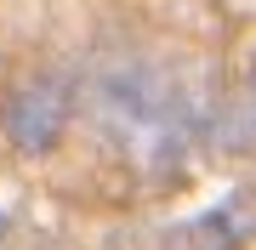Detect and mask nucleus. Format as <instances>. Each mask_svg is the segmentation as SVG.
I'll return each mask as SVG.
<instances>
[{"instance_id": "nucleus-1", "label": "nucleus", "mask_w": 256, "mask_h": 250, "mask_svg": "<svg viewBox=\"0 0 256 250\" xmlns=\"http://www.w3.org/2000/svg\"><path fill=\"white\" fill-rule=\"evenodd\" d=\"M92 114L102 120L108 137L126 142V154L148 165L154 176H165L182 159L188 148V131H194V108L182 97V85H176L165 68L154 63H114L102 68L92 80Z\"/></svg>"}, {"instance_id": "nucleus-2", "label": "nucleus", "mask_w": 256, "mask_h": 250, "mask_svg": "<svg viewBox=\"0 0 256 250\" xmlns=\"http://www.w3.org/2000/svg\"><path fill=\"white\" fill-rule=\"evenodd\" d=\"M68 125V80L57 74H40L18 85V97L6 102V137L18 154H46Z\"/></svg>"}, {"instance_id": "nucleus-3", "label": "nucleus", "mask_w": 256, "mask_h": 250, "mask_svg": "<svg viewBox=\"0 0 256 250\" xmlns=\"http://www.w3.org/2000/svg\"><path fill=\"white\" fill-rule=\"evenodd\" d=\"M182 239H222V245H234V239H256V182L239 188V194H228L216 211H205L200 222H188Z\"/></svg>"}, {"instance_id": "nucleus-4", "label": "nucleus", "mask_w": 256, "mask_h": 250, "mask_svg": "<svg viewBox=\"0 0 256 250\" xmlns=\"http://www.w3.org/2000/svg\"><path fill=\"white\" fill-rule=\"evenodd\" d=\"M210 142H216L222 154H250V148H256V80H245V85L216 108Z\"/></svg>"}]
</instances>
